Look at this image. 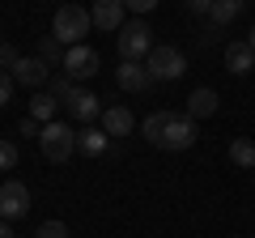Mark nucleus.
Instances as JSON below:
<instances>
[{
    "label": "nucleus",
    "instance_id": "f257e3e1",
    "mask_svg": "<svg viewBox=\"0 0 255 238\" xmlns=\"http://www.w3.org/2000/svg\"><path fill=\"white\" fill-rule=\"evenodd\" d=\"M94 30V17H90V9L85 4H60L55 9V17H51V34L60 38L64 47H77V43H85V34Z\"/></svg>",
    "mask_w": 255,
    "mask_h": 238
},
{
    "label": "nucleus",
    "instance_id": "f03ea898",
    "mask_svg": "<svg viewBox=\"0 0 255 238\" xmlns=\"http://www.w3.org/2000/svg\"><path fill=\"white\" fill-rule=\"evenodd\" d=\"M38 149H43L47 162H68V157L77 153V132L73 123H64V119H51V123H43V136H38Z\"/></svg>",
    "mask_w": 255,
    "mask_h": 238
},
{
    "label": "nucleus",
    "instance_id": "7ed1b4c3",
    "mask_svg": "<svg viewBox=\"0 0 255 238\" xmlns=\"http://www.w3.org/2000/svg\"><path fill=\"white\" fill-rule=\"evenodd\" d=\"M153 30H149L145 17H132L124 21V30H119V60H149V51H153Z\"/></svg>",
    "mask_w": 255,
    "mask_h": 238
},
{
    "label": "nucleus",
    "instance_id": "20e7f679",
    "mask_svg": "<svg viewBox=\"0 0 255 238\" xmlns=\"http://www.w3.org/2000/svg\"><path fill=\"white\" fill-rule=\"evenodd\" d=\"M145 68L153 73V81H179V77L187 73V60H183V51H179V47H166V43H157L153 51H149Z\"/></svg>",
    "mask_w": 255,
    "mask_h": 238
},
{
    "label": "nucleus",
    "instance_id": "39448f33",
    "mask_svg": "<svg viewBox=\"0 0 255 238\" xmlns=\"http://www.w3.org/2000/svg\"><path fill=\"white\" fill-rule=\"evenodd\" d=\"M196 136H200V132H196V119H191V115H179V111H174V115H170V123L162 128V140H157V149L183 153V149H191V145H196Z\"/></svg>",
    "mask_w": 255,
    "mask_h": 238
},
{
    "label": "nucleus",
    "instance_id": "423d86ee",
    "mask_svg": "<svg viewBox=\"0 0 255 238\" xmlns=\"http://www.w3.org/2000/svg\"><path fill=\"white\" fill-rule=\"evenodd\" d=\"M64 73L73 77V81H90L94 73H98V51H94L90 43H77V47H68L64 51Z\"/></svg>",
    "mask_w": 255,
    "mask_h": 238
},
{
    "label": "nucleus",
    "instance_id": "0eeeda50",
    "mask_svg": "<svg viewBox=\"0 0 255 238\" xmlns=\"http://www.w3.org/2000/svg\"><path fill=\"white\" fill-rule=\"evenodd\" d=\"M30 213V187L17 183V179H4L0 183V217L4 221H17Z\"/></svg>",
    "mask_w": 255,
    "mask_h": 238
},
{
    "label": "nucleus",
    "instance_id": "6e6552de",
    "mask_svg": "<svg viewBox=\"0 0 255 238\" xmlns=\"http://www.w3.org/2000/svg\"><path fill=\"white\" fill-rule=\"evenodd\" d=\"M64 111H68L77 123H85V128H90L94 119H102V111H107V107H102V98H98L94 90H73L68 98H64Z\"/></svg>",
    "mask_w": 255,
    "mask_h": 238
},
{
    "label": "nucleus",
    "instance_id": "1a4fd4ad",
    "mask_svg": "<svg viewBox=\"0 0 255 238\" xmlns=\"http://www.w3.org/2000/svg\"><path fill=\"white\" fill-rule=\"evenodd\" d=\"M124 13H128L124 0H94L90 4L94 30H102V34H119V30H124Z\"/></svg>",
    "mask_w": 255,
    "mask_h": 238
},
{
    "label": "nucleus",
    "instance_id": "9d476101",
    "mask_svg": "<svg viewBox=\"0 0 255 238\" xmlns=\"http://www.w3.org/2000/svg\"><path fill=\"white\" fill-rule=\"evenodd\" d=\"M9 73H13V81H17V85H30V90H43V85L51 81V68H47L43 55H21Z\"/></svg>",
    "mask_w": 255,
    "mask_h": 238
},
{
    "label": "nucleus",
    "instance_id": "9b49d317",
    "mask_svg": "<svg viewBox=\"0 0 255 238\" xmlns=\"http://www.w3.org/2000/svg\"><path fill=\"white\" fill-rule=\"evenodd\" d=\"M115 81H119V90H124V94H140V90H149V85H157L153 73L145 68V60H119Z\"/></svg>",
    "mask_w": 255,
    "mask_h": 238
},
{
    "label": "nucleus",
    "instance_id": "f8f14e48",
    "mask_svg": "<svg viewBox=\"0 0 255 238\" xmlns=\"http://www.w3.org/2000/svg\"><path fill=\"white\" fill-rule=\"evenodd\" d=\"M132 128H136V115H132V111L128 107H107L102 111V132H107V136H132Z\"/></svg>",
    "mask_w": 255,
    "mask_h": 238
},
{
    "label": "nucleus",
    "instance_id": "ddd939ff",
    "mask_svg": "<svg viewBox=\"0 0 255 238\" xmlns=\"http://www.w3.org/2000/svg\"><path fill=\"white\" fill-rule=\"evenodd\" d=\"M226 68H230L234 77H247V73L255 68V47L247 43V38H238V43L226 47Z\"/></svg>",
    "mask_w": 255,
    "mask_h": 238
},
{
    "label": "nucleus",
    "instance_id": "4468645a",
    "mask_svg": "<svg viewBox=\"0 0 255 238\" xmlns=\"http://www.w3.org/2000/svg\"><path fill=\"white\" fill-rule=\"evenodd\" d=\"M217 107H221V98H217V90H209V85H200V90L187 94V115H191V119L217 115Z\"/></svg>",
    "mask_w": 255,
    "mask_h": 238
},
{
    "label": "nucleus",
    "instance_id": "2eb2a0df",
    "mask_svg": "<svg viewBox=\"0 0 255 238\" xmlns=\"http://www.w3.org/2000/svg\"><path fill=\"white\" fill-rule=\"evenodd\" d=\"M107 145H111V136L102 128H81L77 132V153H85V157H102Z\"/></svg>",
    "mask_w": 255,
    "mask_h": 238
},
{
    "label": "nucleus",
    "instance_id": "dca6fc26",
    "mask_svg": "<svg viewBox=\"0 0 255 238\" xmlns=\"http://www.w3.org/2000/svg\"><path fill=\"white\" fill-rule=\"evenodd\" d=\"M243 9H247V0H217V4H213V13H209V26H217V30L234 26Z\"/></svg>",
    "mask_w": 255,
    "mask_h": 238
},
{
    "label": "nucleus",
    "instance_id": "f3484780",
    "mask_svg": "<svg viewBox=\"0 0 255 238\" xmlns=\"http://www.w3.org/2000/svg\"><path fill=\"white\" fill-rule=\"evenodd\" d=\"M55 111H60V98H51L47 90H38L34 98H30V119H38V123H51Z\"/></svg>",
    "mask_w": 255,
    "mask_h": 238
},
{
    "label": "nucleus",
    "instance_id": "a211bd4d",
    "mask_svg": "<svg viewBox=\"0 0 255 238\" xmlns=\"http://www.w3.org/2000/svg\"><path fill=\"white\" fill-rule=\"evenodd\" d=\"M230 162H234L238 170H255V140L234 136V140H230Z\"/></svg>",
    "mask_w": 255,
    "mask_h": 238
},
{
    "label": "nucleus",
    "instance_id": "6ab92c4d",
    "mask_svg": "<svg viewBox=\"0 0 255 238\" xmlns=\"http://www.w3.org/2000/svg\"><path fill=\"white\" fill-rule=\"evenodd\" d=\"M64 51H68V47H64L55 34H43V38H38V55H43L47 64H64Z\"/></svg>",
    "mask_w": 255,
    "mask_h": 238
},
{
    "label": "nucleus",
    "instance_id": "aec40b11",
    "mask_svg": "<svg viewBox=\"0 0 255 238\" xmlns=\"http://www.w3.org/2000/svg\"><path fill=\"white\" fill-rule=\"evenodd\" d=\"M170 115H174V111H153V115H145V140H149V145L162 140V128L170 123Z\"/></svg>",
    "mask_w": 255,
    "mask_h": 238
},
{
    "label": "nucleus",
    "instance_id": "412c9836",
    "mask_svg": "<svg viewBox=\"0 0 255 238\" xmlns=\"http://www.w3.org/2000/svg\"><path fill=\"white\" fill-rule=\"evenodd\" d=\"M77 90V85H73V77H68V73H60V77H51V81H47V94H51V98H68V94H73Z\"/></svg>",
    "mask_w": 255,
    "mask_h": 238
},
{
    "label": "nucleus",
    "instance_id": "4be33fe9",
    "mask_svg": "<svg viewBox=\"0 0 255 238\" xmlns=\"http://www.w3.org/2000/svg\"><path fill=\"white\" fill-rule=\"evenodd\" d=\"M34 238H68V226H64V221H43V226L34 230Z\"/></svg>",
    "mask_w": 255,
    "mask_h": 238
},
{
    "label": "nucleus",
    "instance_id": "5701e85b",
    "mask_svg": "<svg viewBox=\"0 0 255 238\" xmlns=\"http://www.w3.org/2000/svg\"><path fill=\"white\" fill-rule=\"evenodd\" d=\"M13 90H17L13 73H9V68H0V107H9V102H13Z\"/></svg>",
    "mask_w": 255,
    "mask_h": 238
},
{
    "label": "nucleus",
    "instance_id": "b1692460",
    "mask_svg": "<svg viewBox=\"0 0 255 238\" xmlns=\"http://www.w3.org/2000/svg\"><path fill=\"white\" fill-rule=\"evenodd\" d=\"M13 166H17V145L0 140V170H13Z\"/></svg>",
    "mask_w": 255,
    "mask_h": 238
},
{
    "label": "nucleus",
    "instance_id": "393cba45",
    "mask_svg": "<svg viewBox=\"0 0 255 238\" xmlns=\"http://www.w3.org/2000/svg\"><path fill=\"white\" fill-rule=\"evenodd\" d=\"M124 4H128V13H136V17H149V13H153L162 0H124Z\"/></svg>",
    "mask_w": 255,
    "mask_h": 238
},
{
    "label": "nucleus",
    "instance_id": "a878e982",
    "mask_svg": "<svg viewBox=\"0 0 255 238\" xmlns=\"http://www.w3.org/2000/svg\"><path fill=\"white\" fill-rule=\"evenodd\" d=\"M17 60H21V55H17V47H13V43H0V68H13Z\"/></svg>",
    "mask_w": 255,
    "mask_h": 238
},
{
    "label": "nucleus",
    "instance_id": "bb28decb",
    "mask_svg": "<svg viewBox=\"0 0 255 238\" xmlns=\"http://www.w3.org/2000/svg\"><path fill=\"white\" fill-rule=\"evenodd\" d=\"M17 132H21V136H34V140H38V136H43V123L26 115V119H21V123H17Z\"/></svg>",
    "mask_w": 255,
    "mask_h": 238
},
{
    "label": "nucleus",
    "instance_id": "cd10ccee",
    "mask_svg": "<svg viewBox=\"0 0 255 238\" xmlns=\"http://www.w3.org/2000/svg\"><path fill=\"white\" fill-rule=\"evenodd\" d=\"M183 4H187V13H200V17H209L217 0H183Z\"/></svg>",
    "mask_w": 255,
    "mask_h": 238
},
{
    "label": "nucleus",
    "instance_id": "c85d7f7f",
    "mask_svg": "<svg viewBox=\"0 0 255 238\" xmlns=\"http://www.w3.org/2000/svg\"><path fill=\"white\" fill-rule=\"evenodd\" d=\"M0 238H13V230H9V221L0 217Z\"/></svg>",
    "mask_w": 255,
    "mask_h": 238
},
{
    "label": "nucleus",
    "instance_id": "c756f323",
    "mask_svg": "<svg viewBox=\"0 0 255 238\" xmlns=\"http://www.w3.org/2000/svg\"><path fill=\"white\" fill-rule=\"evenodd\" d=\"M247 43H251V47H255V26H251V34H247Z\"/></svg>",
    "mask_w": 255,
    "mask_h": 238
}]
</instances>
